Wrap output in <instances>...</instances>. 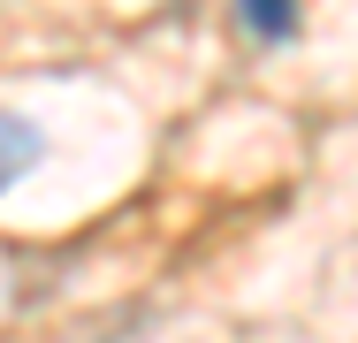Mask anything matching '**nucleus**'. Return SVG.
Wrapping results in <instances>:
<instances>
[{
  "label": "nucleus",
  "mask_w": 358,
  "mask_h": 343,
  "mask_svg": "<svg viewBox=\"0 0 358 343\" xmlns=\"http://www.w3.org/2000/svg\"><path fill=\"white\" fill-rule=\"evenodd\" d=\"M38 153H46L38 130H31L23 115H8V107H0V191H8L15 176H31V168H38Z\"/></svg>",
  "instance_id": "nucleus-1"
},
{
  "label": "nucleus",
  "mask_w": 358,
  "mask_h": 343,
  "mask_svg": "<svg viewBox=\"0 0 358 343\" xmlns=\"http://www.w3.org/2000/svg\"><path fill=\"white\" fill-rule=\"evenodd\" d=\"M236 15H244V31L267 38V46L297 38V0H236Z\"/></svg>",
  "instance_id": "nucleus-2"
}]
</instances>
